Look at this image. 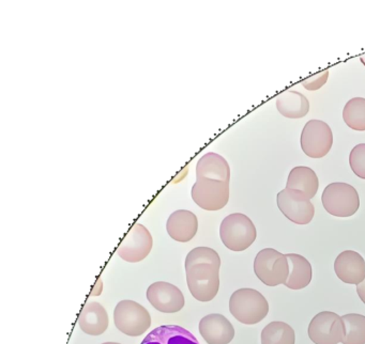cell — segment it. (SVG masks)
<instances>
[{
  "mask_svg": "<svg viewBox=\"0 0 365 344\" xmlns=\"http://www.w3.org/2000/svg\"><path fill=\"white\" fill-rule=\"evenodd\" d=\"M221 258L212 248L197 247L185 258L187 286L192 296L207 303L217 296L220 288Z\"/></svg>",
  "mask_w": 365,
  "mask_h": 344,
  "instance_id": "cell-1",
  "label": "cell"
},
{
  "mask_svg": "<svg viewBox=\"0 0 365 344\" xmlns=\"http://www.w3.org/2000/svg\"><path fill=\"white\" fill-rule=\"evenodd\" d=\"M230 311L235 318L245 325L262 322L269 313L266 297L254 288H239L230 299Z\"/></svg>",
  "mask_w": 365,
  "mask_h": 344,
  "instance_id": "cell-2",
  "label": "cell"
},
{
  "mask_svg": "<svg viewBox=\"0 0 365 344\" xmlns=\"http://www.w3.org/2000/svg\"><path fill=\"white\" fill-rule=\"evenodd\" d=\"M220 236L225 247L232 251H245L255 241L257 231L253 221L245 214L234 213L224 218Z\"/></svg>",
  "mask_w": 365,
  "mask_h": 344,
  "instance_id": "cell-3",
  "label": "cell"
},
{
  "mask_svg": "<svg viewBox=\"0 0 365 344\" xmlns=\"http://www.w3.org/2000/svg\"><path fill=\"white\" fill-rule=\"evenodd\" d=\"M324 209L335 217H350L358 212L360 198L354 186L343 182L329 184L322 192Z\"/></svg>",
  "mask_w": 365,
  "mask_h": 344,
  "instance_id": "cell-4",
  "label": "cell"
},
{
  "mask_svg": "<svg viewBox=\"0 0 365 344\" xmlns=\"http://www.w3.org/2000/svg\"><path fill=\"white\" fill-rule=\"evenodd\" d=\"M289 262L286 254L273 248L260 250L254 260V273L268 286L285 284L289 277Z\"/></svg>",
  "mask_w": 365,
  "mask_h": 344,
  "instance_id": "cell-5",
  "label": "cell"
},
{
  "mask_svg": "<svg viewBox=\"0 0 365 344\" xmlns=\"http://www.w3.org/2000/svg\"><path fill=\"white\" fill-rule=\"evenodd\" d=\"M114 322L121 333L138 337L150 327L151 316L148 310L136 301H121L115 308Z\"/></svg>",
  "mask_w": 365,
  "mask_h": 344,
  "instance_id": "cell-6",
  "label": "cell"
},
{
  "mask_svg": "<svg viewBox=\"0 0 365 344\" xmlns=\"http://www.w3.org/2000/svg\"><path fill=\"white\" fill-rule=\"evenodd\" d=\"M194 202L206 211H219L230 200V182L197 177L192 187Z\"/></svg>",
  "mask_w": 365,
  "mask_h": 344,
  "instance_id": "cell-7",
  "label": "cell"
},
{
  "mask_svg": "<svg viewBox=\"0 0 365 344\" xmlns=\"http://www.w3.org/2000/svg\"><path fill=\"white\" fill-rule=\"evenodd\" d=\"M300 141L301 149L309 157H324L332 147V130L322 120H309L303 127Z\"/></svg>",
  "mask_w": 365,
  "mask_h": 344,
  "instance_id": "cell-8",
  "label": "cell"
},
{
  "mask_svg": "<svg viewBox=\"0 0 365 344\" xmlns=\"http://www.w3.org/2000/svg\"><path fill=\"white\" fill-rule=\"evenodd\" d=\"M309 337L315 344H339L345 338L343 318L335 312H319L309 323Z\"/></svg>",
  "mask_w": 365,
  "mask_h": 344,
  "instance_id": "cell-9",
  "label": "cell"
},
{
  "mask_svg": "<svg viewBox=\"0 0 365 344\" xmlns=\"http://www.w3.org/2000/svg\"><path fill=\"white\" fill-rule=\"evenodd\" d=\"M153 245V236L148 229L143 224H135L123 237L117 248V254L127 262H140L150 254Z\"/></svg>",
  "mask_w": 365,
  "mask_h": 344,
  "instance_id": "cell-10",
  "label": "cell"
},
{
  "mask_svg": "<svg viewBox=\"0 0 365 344\" xmlns=\"http://www.w3.org/2000/svg\"><path fill=\"white\" fill-rule=\"evenodd\" d=\"M277 207L287 219L300 226L309 224L315 215V207L311 200L294 190H281L277 196Z\"/></svg>",
  "mask_w": 365,
  "mask_h": 344,
  "instance_id": "cell-11",
  "label": "cell"
},
{
  "mask_svg": "<svg viewBox=\"0 0 365 344\" xmlns=\"http://www.w3.org/2000/svg\"><path fill=\"white\" fill-rule=\"evenodd\" d=\"M146 296L151 306L163 313H176L185 306L182 292L168 282L158 281L151 284Z\"/></svg>",
  "mask_w": 365,
  "mask_h": 344,
  "instance_id": "cell-12",
  "label": "cell"
},
{
  "mask_svg": "<svg viewBox=\"0 0 365 344\" xmlns=\"http://www.w3.org/2000/svg\"><path fill=\"white\" fill-rule=\"evenodd\" d=\"M200 333L208 344H228L235 337L232 323L219 313L208 314L200 320Z\"/></svg>",
  "mask_w": 365,
  "mask_h": 344,
  "instance_id": "cell-13",
  "label": "cell"
},
{
  "mask_svg": "<svg viewBox=\"0 0 365 344\" xmlns=\"http://www.w3.org/2000/svg\"><path fill=\"white\" fill-rule=\"evenodd\" d=\"M334 271L341 281L358 286L365 278L364 259L354 250H345L335 259Z\"/></svg>",
  "mask_w": 365,
  "mask_h": 344,
  "instance_id": "cell-14",
  "label": "cell"
},
{
  "mask_svg": "<svg viewBox=\"0 0 365 344\" xmlns=\"http://www.w3.org/2000/svg\"><path fill=\"white\" fill-rule=\"evenodd\" d=\"M168 234L179 243L191 241L198 230V219L195 214L187 209H178L170 214L166 224Z\"/></svg>",
  "mask_w": 365,
  "mask_h": 344,
  "instance_id": "cell-15",
  "label": "cell"
},
{
  "mask_svg": "<svg viewBox=\"0 0 365 344\" xmlns=\"http://www.w3.org/2000/svg\"><path fill=\"white\" fill-rule=\"evenodd\" d=\"M78 325L87 335H102L108 327V312L97 301L87 303L78 316Z\"/></svg>",
  "mask_w": 365,
  "mask_h": 344,
  "instance_id": "cell-16",
  "label": "cell"
},
{
  "mask_svg": "<svg viewBox=\"0 0 365 344\" xmlns=\"http://www.w3.org/2000/svg\"><path fill=\"white\" fill-rule=\"evenodd\" d=\"M140 344H200L193 333L178 325H163L153 329Z\"/></svg>",
  "mask_w": 365,
  "mask_h": 344,
  "instance_id": "cell-17",
  "label": "cell"
},
{
  "mask_svg": "<svg viewBox=\"0 0 365 344\" xmlns=\"http://www.w3.org/2000/svg\"><path fill=\"white\" fill-rule=\"evenodd\" d=\"M319 187V179L313 169L307 166H297L288 174L286 188L300 192L305 198L313 199Z\"/></svg>",
  "mask_w": 365,
  "mask_h": 344,
  "instance_id": "cell-18",
  "label": "cell"
},
{
  "mask_svg": "<svg viewBox=\"0 0 365 344\" xmlns=\"http://www.w3.org/2000/svg\"><path fill=\"white\" fill-rule=\"evenodd\" d=\"M196 177L230 182V167L223 156L209 152L198 160Z\"/></svg>",
  "mask_w": 365,
  "mask_h": 344,
  "instance_id": "cell-19",
  "label": "cell"
},
{
  "mask_svg": "<svg viewBox=\"0 0 365 344\" xmlns=\"http://www.w3.org/2000/svg\"><path fill=\"white\" fill-rule=\"evenodd\" d=\"M277 108L284 117L301 119L309 113V102L300 92L288 90L277 96Z\"/></svg>",
  "mask_w": 365,
  "mask_h": 344,
  "instance_id": "cell-20",
  "label": "cell"
},
{
  "mask_svg": "<svg viewBox=\"0 0 365 344\" xmlns=\"http://www.w3.org/2000/svg\"><path fill=\"white\" fill-rule=\"evenodd\" d=\"M288 262H289V277L285 282V286L292 290H301L307 288L312 281L313 269L311 263L307 258L297 254H288Z\"/></svg>",
  "mask_w": 365,
  "mask_h": 344,
  "instance_id": "cell-21",
  "label": "cell"
},
{
  "mask_svg": "<svg viewBox=\"0 0 365 344\" xmlns=\"http://www.w3.org/2000/svg\"><path fill=\"white\" fill-rule=\"evenodd\" d=\"M262 344H296V333L287 323H269L260 335Z\"/></svg>",
  "mask_w": 365,
  "mask_h": 344,
  "instance_id": "cell-22",
  "label": "cell"
},
{
  "mask_svg": "<svg viewBox=\"0 0 365 344\" xmlns=\"http://www.w3.org/2000/svg\"><path fill=\"white\" fill-rule=\"evenodd\" d=\"M346 125L356 132L365 130V98H354L346 103L343 109Z\"/></svg>",
  "mask_w": 365,
  "mask_h": 344,
  "instance_id": "cell-23",
  "label": "cell"
},
{
  "mask_svg": "<svg viewBox=\"0 0 365 344\" xmlns=\"http://www.w3.org/2000/svg\"><path fill=\"white\" fill-rule=\"evenodd\" d=\"M345 324L343 344H365V316L349 313L341 316Z\"/></svg>",
  "mask_w": 365,
  "mask_h": 344,
  "instance_id": "cell-24",
  "label": "cell"
},
{
  "mask_svg": "<svg viewBox=\"0 0 365 344\" xmlns=\"http://www.w3.org/2000/svg\"><path fill=\"white\" fill-rule=\"evenodd\" d=\"M349 165L356 177L365 179V143H359L351 150Z\"/></svg>",
  "mask_w": 365,
  "mask_h": 344,
  "instance_id": "cell-25",
  "label": "cell"
},
{
  "mask_svg": "<svg viewBox=\"0 0 365 344\" xmlns=\"http://www.w3.org/2000/svg\"><path fill=\"white\" fill-rule=\"evenodd\" d=\"M328 77L329 71L326 70L324 72L313 75V76L307 77L301 83V85L305 89L309 90V91H316V90L320 89L322 85H326L327 81H328Z\"/></svg>",
  "mask_w": 365,
  "mask_h": 344,
  "instance_id": "cell-26",
  "label": "cell"
},
{
  "mask_svg": "<svg viewBox=\"0 0 365 344\" xmlns=\"http://www.w3.org/2000/svg\"><path fill=\"white\" fill-rule=\"evenodd\" d=\"M356 293H358L359 297H360L361 301H362L365 305V278L360 284L356 286Z\"/></svg>",
  "mask_w": 365,
  "mask_h": 344,
  "instance_id": "cell-27",
  "label": "cell"
},
{
  "mask_svg": "<svg viewBox=\"0 0 365 344\" xmlns=\"http://www.w3.org/2000/svg\"><path fill=\"white\" fill-rule=\"evenodd\" d=\"M360 60H361V62H362L363 66H365V53H363V55L360 56Z\"/></svg>",
  "mask_w": 365,
  "mask_h": 344,
  "instance_id": "cell-28",
  "label": "cell"
},
{
  "mask_svg": "<svg viewBox=\"0 0 365 344\" xmlns=\"http://www.w3.org/2000/svg\"><path fill=\"white\" fill-rule=\"evenodd\" d=\"M102 344H120V343H117V342H106V343H102Z\"/></svg>",
  "mask_w": 365,
  "mask_h": 344,
  "instance_id": "cell-29",
  "label": "cell"
}]
</instances>
